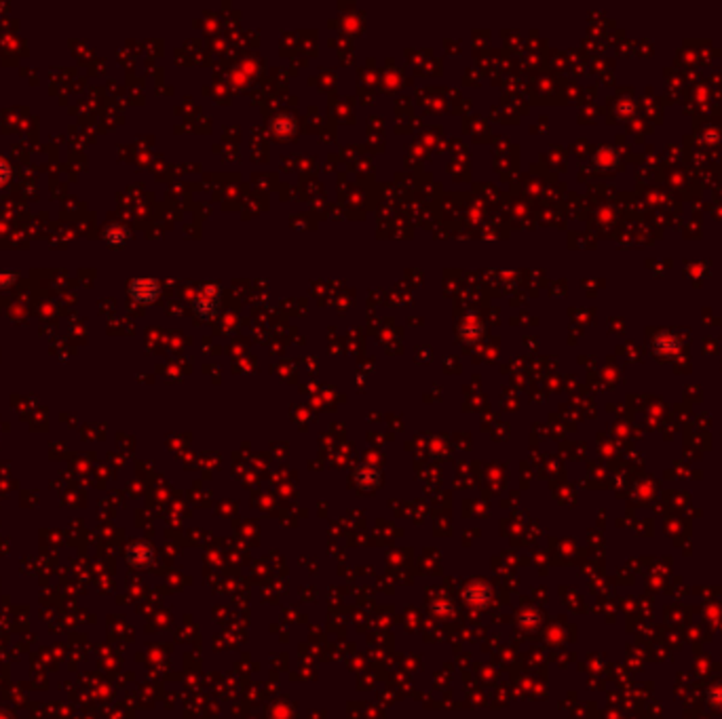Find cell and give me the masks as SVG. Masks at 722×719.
<instances>
[{"label":"cell","instance_id":"3","mask_svg":"<svg viewBox=\"0 0 722 719\" xmlns=\"http://www.w3.org/2000/svg\"><path fill=\"white\" fill-rule=\"evenodd\" d=\"M11 179V165L0 157V188Z\"/></svg>","mask_w":722,"mask_h":719},{"label":"cell","instance_id":"1","mask_svg":"<svg viewBox=\"0 0 722 719\" xmlns=\"http://www.w3.org/2000/svg\"><path fill=\"white\" fill-rule=\"evenodd\" d=\"M159 291L160 287L155 279H136V281L131 283V289H129L131 298H133L136 302H142V304L155 302L157 296H159Z\"/></svg>","mask_w":722,"mask_h":719},{"label":"cell","instance_id":"2","mask_svg":"<svg viewBox=\"0 0 722 719\" xmlns=\"http://www.w3.org/2000/svg\"><path fill=\"white\" fill-rule=\"evenodd\" d=\"M106 240L112 243V245H121V243L127 240V230H123L121 226H110L106 230Z\"/></svg>","mask_w":722,"mask_h":719},{"label":"cell","instance_id":"4","mask_svg":"<svg viewBox=\"0 0 722 719\" xmlns=\"http://www.w3.org/2000/svg\"><path fill=\"white\" fill-rule=\"evenodd\" d=\"M15 281V274H2L0 272V287H9Z\"/></svg>","mask_w":722,"mask_h":719}]
</instances>
